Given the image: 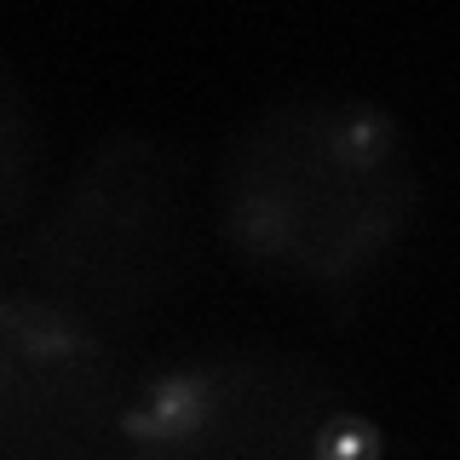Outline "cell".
<instances>
[{
  "instance_id": "1",
  "label": "cell",
  "mask_w": 460,
  "mask_h": 460,
  "mask_svg": "<svg viewBox=\"0 0 460 460\" xmlns=\"http://www.w3.org/2000/svg\"><path fill=\"white\" fill-rule=\"evenodd\" d=\"M420 208L426 179L409 133L345 93H282L248 110L213 167V230L230 259L316 299L380 277Z\"/></svg>"
},
{
  "instance_id": "2",
  "label": "cell",
  "mask_w": 460,
  "mask_h": 460,
  "mask_svg": "<svg viewBox=\"0 0 460 460\" xmlns=\"http://www.w3.org/2000/svg\"><path fill=\"white\" fill-rule=\"evenodd\" d=\"M190 270V162L150 127H115L0 248V294L133 334Z\"/></svg>"
},
{
  "instance_id": "3",
  "label": "cell",
  "mask_w": 460,
  "mask_h": 460,
  "mask_svg": "<svg viewBox=\"0 0 460 460\" xmlns=\"http://www.w3.org/2000/svg\"><path fill=\"white\" fill-rule=\"evenodd\" d=\"M115 460H385V431L316 357L236 340L144 374Z\"/></svg>"
},
{
  "instance_id": "4",
  "label": "cell",
  "mask_w": 460,
  "mask_h": 460,
  "mask_svg": "<svg viewBox=\"0 0 460 460\" xmlns=\"http://www.w3.org/2000/svg\"><path fill=\"white\" fill-rule=\"evenodd\" d=\"M138 380L121 334L0 294V460H115Z\"/></svg>"
},
{
  "instance_id": "5",
  "label": "cell",
  "mask_w": 460,
  "mask_h": 460,
  "mask_svg": "<svg viewBox=\"0 0 460 460\" xmlns=\"http://www.w3.org/2000/svg\"><path fill=\"white\" fill-rule=\"evenodd\" d=\"M40 208V167H35V110L18 69L0 64V230L18 236Z\"/></svg>"
}]
</instances>
